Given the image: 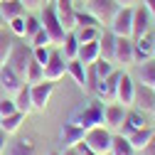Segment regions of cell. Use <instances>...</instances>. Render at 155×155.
Instances as JSON below:
<instances>
[{
	"instance_id": "obj_40",
	"label": "cell",
	"mask_w": 155,
	"mask_h": 155,
	"mask_svg": "<svg viewBox=\"0 0 155 155\" xmlns=\"http://www.w3.org/2000/svg\"><path fill=\"white\" fill-rule=\"evenodd\" d=\"M74 148H76V153H79V155H99V153H94V150H91V148H89L84 140H81V143H76Z\"/></svg>"
},
{
	"instance_id": "obj_26",
	"label": "cell",
	"mask_w": 155,
	"mask_h": 155,
	"mask_svg": "<svg viewBox=\"0 0 155 155\" xmlns=\"http://www.w3.org/2000/svg\"><path fill=\"white\" fill-rule=\"evenodd\" d=\"M15 40H12V32L10 30H0V69L8 64V57H10V49H12Z\"/></svg>"
},
{
	"instance_id": "obj_28",
	"label": "cell",
	"mask_w": 155,
	"mask_h": 155,
	"mask_svg": "<svg viewBox=\"0 0 155 155\" xmlns=\"http://www.w3.org/2000/svg\"><path fill=\"white\" fill-rule=\"evenodd\" d=\"M111 155H135V150H133V145L126 135L116 133L113 140H111Z\"/></svg>"
},
{
	"instance_id": "obj_34",
	"label": "cell",
	"mask_w": 155,
	"mask_h": 155,
	"mask_svg": "<svg viewBox=\"0 0 155 155\" xmlns=\"http://www.w3.org/2000/svg\"><path fill=\"white\" fill-rule=\"evenodd\" d=\"M113 69H116V64L108 62V59H96V62H94V71H96V79H99V81L106 79Z\"/></svg>"
},
{
	"instance_id": "obj_4",
	"label": "cell",
	"mask_w": 155,
	"mask_h": 155,
	"mask_svg": "<svg viewBox=\"0 0 155 155\" xmlns=\"http://www.w3.org/2000/svg\"><path fill=\"white\" fill-rule=\"evenodd\" d=\"M30 62H32V47H30V42L27 45L25 42H15L12 49H10V57H8V67L15 69L25 79V71H27Z\"/></svg>"
},
{
	"instance_id": "obj_32",
	"label": "cell",
	"mask_w": 155,
	"mask_h": 155,
	"mask_svg": "<svg viewBox=\"0 0 155 155\" xmlns=\"http://www.w3.org/2000/svg\"><path fill=\"white\" fill-rule=\"evenodd\" d=\"M74 35L79 40V45H86V42H94L101 37V27H76Z\"/></svg>"
},
{
	"instance_id": "obj_19",
	"label": "cell",
	"mask_w": 155,
	"mask_h": 155,
	"mask_svg": "<svg viewBox=\"0 0 155 155\" xmlns=\"http://www.w3.org/2000/svg\"><path fill=\"white\" fill-rule=\"evenodd\" d=\"M153 138H155V130H153L150 126L138 128V130H133V133L128 135V140H130V145H133V150H135V153L145 150V148H148V143H150Z\"/></svg>"
},
{
	"instance_id": "obj_25",
	"label": "cell",
	"mask_w": 155,
	"mask_h": 155,
	"mask_svg": "<svg viewBox=\"0 0 155 155\" xmlns=\"http://www.w3.org/2000/svg\"><path fill=\"white\" fill-rule=\"evenodd\" d=\"M99 47H101V59H108V62H113V49H116V35H113L111 30L101 32V37H99Z\"/></svg>"
},
{
	"instance_id": "obj_12",
	"label": "cell",
	"mask_w": 155,
	"mask_h": 155,
	"mask_svg": "<svg viewBox=\"0 0 155 155\" xmlns=\"http://www.w3.org/2000/svg\"><path fill=\"white\" fill-rule=\"evenodd\" d=\"M150 25H153V17H150V12H148V8L145 5H140V8H133V40H140L143 35H148L150 32Z\"/></svg>"
},
{
	"instance_id": "obj_8",
	"label": "cell",
	"mask_w": 155,
	"mask_h": 155,
	"mask_svg": "<svg viewBox=\"0 0 155 155\" xmlns=\"http://www.w3.org/2000/svg\"><path fill=\"white\" fill-rule=\"evenodd\" d=\"M30 94H32V108L35 111H45L47 104H49V99H52V94H54V81L42 79L40 84H32Z\"/></svg>"
},
{
	"instance_id": "obj_33",
	"label": "cell",
	"mask_w": 155,
	"mask_h": 155,
	"mask_svg": "<svg viewBox=\"0 0 155 155\" xmlns=\"http://www.w3.org/2000/svg\"><path fill=\"white\" fill-rule=\"evenodd\" d=\"M42 30V22H40V17H35V15H25V40H32V37Z\"/></svg>"
},
{
	"instance_id": "obj_46",
	"label": "cell",
	"mask_w": 155,
	"mask_h": 155,
	"mask_svg": "<svg viewBox=\"0 0 155 155\" xmlns=\"http://www.w3.org/2000/svg\"><path fill=\"white\" fill-rule=\"evenodd\" d=\"M5 25H8V22H5V17H3V15H0V30H3Z\"/></svg>"
},
{
	"instance_id": "obj_16",
	"label": "cell",
	"mask_w": 155,
	"mask_h": 155,
	"mask_svg": "<svg viewBox=\"0 0 155 155\" xmlns=\"http://www.w3.org/2000/svg\"><path fill=\"white\" fill-rule=\"evenodd\" d=\"M145 126H148V121H145V113L135 108V111H128V113H126V121L121 123L118 133L128 138V135H130L133 130H138V128H145Z\"/></svg>"
},
{
	"instance_id": "obj_13",
	"label": "cell",
	"mask_w": 155,
	"mask_h": 155,
	"mask_svg": "<svg viewBox=\"0 0 155 155\" xmlns=\"http://www.w3.org/2000/svg\"><path fill=\"white\" fill-rule=\"evenodd\" d=\"M126 113H128V108L121 106V104H116V101L104 106V123H106V128L108 130H118L121 123L126 121Z\"/></svg>"
},
{
	"instance_id": "obj_45",
	"label": "cell",
	"mask_w": 155,
	"mask_h": 155,
	"mask_svg": "<svg viewBox=\"0 0 155 155\" xmlns=\"http://www.w3.org/2000/svg\"><path fill=\"white\" fill-rule=\"evenodd\" d=\"M62 155H79V153H76V148H64Z\"/></svg>"
},
{
	"instance_id": "obj_37",
	"label": "cell",
	"mask_w": 155,
	"mask_h": 155,
	"mask_svg": "<svg viewBox=\"0 0 155 155\" xmlns=\"http://www.w3.org/2000/svg\"><path fill=\"white\" fill-rule=\"evenodd\" d=\"M8 25H10V32L15 37H22L25 40V17H15V20H10Z\"/></svg>"
},
{
	"instance_id": "obj_9",
	"label": "cell",
	"mask_w": 155,
	"mask_h": 155,
	"mask_svg": "<svg viewBox=\"0 0 155 155\" xmlns=\"http://www.w3.org/2000/svg\"><path fill=\"white\" fill-rule=\"evenodd\" d=\"M133 47H135V42L130 40V37H116L113 64H118V67H130V64H135V57H133Z\"/></svg>"
},
{
	"instance_id": "obj_39",
	"label": "cell",
	"mask_w": 155,
	"mask_h": 155,
	"mask_svg": "<svg viewBox=\"0 0 155 155\" xmlns=\"http://www.w3.org/2000/svg\"><path fill=\"white\" fill-rule=\"evenodd\" d=\"M49 47H32V57H35V62H40L42 67L47 64V59H49Z\"/></svg>"
},
{
	"instance_id": "obj_47",
	"label": "cell",
	"mask_w": 155,
	"mask_h": 155,
	"mask_svg": "<svg viewBox=\"0 0 155 155\" xmlns=\"http://www.w3.org/2000/svg\"><path fill=\"white\" fill-rule=\"evenodd\" d=\"M153 59H155V37H153Z\"/></svg>"
},
{
	"instance_id": "obj_41",
	"label": "cell",
	"mask_w": 155,
	"mask_h": 155,
	"mask_svg": "<svg viewBox=\"0 0 155 155\" xmlns=\"http://www.w3.org/2000/svg\"><path fill=\"white\" fill-rule=\"evenodd\" d=\"M8 138H10V135H8L5 130H0V155H3L5 148H8Z\"/></svg>"
},
{
	"instance_id": "obj_1",
	"label": "cell",
	"mask_w": 155,
	"mask_h": 155,
	"mask_svg": "<svg viewBox=\"0 0 155 155\" xmlns=\"http://www.w3.org/2000/svg\"><path fill=\"white\" fill-rule=\"evenodd\" d=\"M69 123L79 126V128H84V130H89V128H94V126H104V101H99V99L94 96L91 101L79 104V106L71 111Z\"/></svg>"
},
{
	"instance_id": "obj_21",
	"label": "cell",
	"mask_w": 155,
	"mask_h": 155,
	"mask_svg": "<svg viewBox=\"0 0 155 155\" xmlns=\"http://www.w3.org/2000/svg\"><path fill=\"white\" fill-rule=\"evenodd\" d=\"M25 5L22 0H0V15L5 17V22L15 20V17H25Z\"/></svg>"
},
{
	"instance_id": "obj_24",
	"label": "cell",
	"mask_w": 155,
	"mask_h": 155,
	"mask_svg": "<svg viewBox=\"0 0 155 155\" xmlns=\"http://www.w3.org/2000/svg\"><path fill=\"white\" fill-rule=\"evenodd\" d=\"M35 153H37L35 143L25 138V140H8V148L3 155H35Z\"/></svg>"
},
{
	"instance_id": "obj_27",
	"label": "cell",
	"mask_w": 155,
	"mask_h": 155,
	"mask_svg": "<svg viewBox=\"0 0 155 155\" xmlns=\"http://www.w3.org/2000/svg\"><path fill=\"white\" fill-rule=\"evenodd\" d=\"M138 81L143 86H155V59L138 64Z\"/></svg>"
},
{
	"instance_id": "obj_30",
	"label": "cell",
	"mask_w": 155,
	"mask_h": 155,
	"mask_svg": "<svg viewBox=\"0 0 155 155\" xmlns=\"http://www.w3.org/2000/svg\"><path fill=\"white\" fill-rule=\"evenodd\" d=\"M62 54H64V59L69 62V59H76V54H79V40H76V35H74V30L71 32H67V37H64V42H62Z\"/></svg>"
},
{
	"instance_id": "obj_7",
	"label": "cell",
	"mask_w": 155,
	"mask_h": 155,
	"mask_svg": "<svg viewBox=\"0 0 155 155\" xmlns=\"http://www.w3.org/2000/svg\"><path fill=\"white\" fill-rule=\"evenodd\" d=\"M64 74H67V59H64L62 49L57 47V49L49 52V59L45 64V79L47 81H59Z\"/></svg>"
},
{
	"instance_id": "obj_17",
	"label": "cell",
	"mask_w": 155,
	"mask_h": 155,
	"mask_svg": "<svg viewBox=\"0 0 155 155\" xmlns=\"http://www.w3.org/2000/svg\"><path fill=\"white\" fill-rule=\"evenodd\" d=\"M135 47H133V57H135V64H143L148 59H153V35H143L140 40H133Z\"/></svg>"
},
{
	"instance_id": "obj_31",
	"label": "cell",
	"mask_w": 155,
	"mask_h": 155,
	"mask_svg": "<svg viewBox=\"0 0 155 155\" xmlns=\"http://www.w3.org/2000/svg\"><path fill=\"white\" fill-rule=\"evenodd\" d=\"M45 79V67L40 64V62H35V57H32V62H30V67H27V71H25V84H40Z\"/></svg>"
},
{
	"instance_id": "obj_10",
	"label": "cell",
	"mask_w": 155,
	"mask_h": 155,
	"mask_svg": "<svg viewBox=\"0 0 155 155\" xmlns=\"http://www.w3.org/2000/svg\"><path fill=\"white\" fill-rule=\"evenodd\" d=\"M22 84H25V79H22L15 69H10L8 64L0 69V89H3L5 96H15L17 91L22 89Z\"/></svg>"
},
{
	"instance_id": "obj_36",
	"label": "cell",
	"mask_w": 155,
	"mask_h": 155,
	"mask_svg": "<svg viewBox=\"0 0 155 155\" xmlns=\"http://www.w3.org/2000/svg\"><path fill=\"white\" fill-rule=\"evenodd\" d=\"M17 108H15V99L12 96H3L0 99V118H5V116H10V113H15Z\"/></svg>"
},
{
	"instance_id": "obj_48",
	"label": "cell",
	"mask_w": 155,
	"mask_h": 155,
	"mask_svg": "<svg viewBox=\"0 0 155 155\" xmlns=\"http://www.w3.org/2000/svg\"><path fill=\"white\" fill-rule=\"evenodd\" d=\"M49 3H52V0H42V5H49Z\"/></svg>"
},
{
	"instance_id": "obj_43",
	"label": "cell",
	"mask_w": 155,
	"mask_h": 155,
	"mask_svg": "<svg viewBox=\"0 0 155 155\" xmlns=\"http://www.w3.org/2000/svg\"><path fill=\"white\" fill-rule=\"evenodd\" d=\"M22 5L30 10V8H42V0H22Z\"/></svg>"
},
{
	"instance_id": "obj_11",
	"label": "cell",
	"mask_w": 155,
	"mask_h": 155,
	"mask_svg": "<svg viewBox=\"0 0 155 155\" xmlns=\"http://www.w3.org/2000/svg\"><path fill=\"white\" fill-rule=\"evenodd\" d=\"M54 10H57V17H59V22L67 32L76 30V10L71 5V0H54Z\"/></svg>"
},
{
	"instance_id": "obj_44",
	"label": "cell",
	"mask_w": 155,
	"mask_h": 155,
	"mask_svg": "<svg viewBox=\"0 0 155 155\" xmlns=\"http://www.w3.org/2000/svg\"><path fill=\"white\" fill-rule=\"evenodd\" d=\"M121 8H133V5H138V0H116Z\"/></svg>"
},
{
	"instance_id": "obj_51",
	"label": "cell",
	"mask_w": 155,
	"mask_h": 155,
	"mask_svg": "<svg viewBox=\"0 0 155 155\" xmlns=\"http://www.w3.org/2000/svg\"><path fill=\"white\" fill-rule=\"evenodd\" d=\"M153 89H155V86H153Z\"/></svg>"
},
{
	"instance_id": "obj_2",
	"label": "cell",
	"mask_w": 155,
	"mask_h": 155,
	"mask_svg": "<svg viewBox=\"0 0 155 155\" xmlns=\"http://www.w3.org/2000/svg\"><path fill=\"white\" fill-rule=\"evenodd\" d=\"M40 22H42V30L49 35V42H52L54 47H62L64 37H67V30L62 27L59 17H57V10H54V5H42Z\"/></svg>"
},
{
	"instance_id": "obj_6",
	"label": "cell",
	"mask_w": 155,
	"mask_h": 155,
	"mask_svg": "<svg viewBox=\"0 0 155 155\" xmlns=\"http://www.w3.org/2000/svg\"><path fill=\"white\" fill-rule=\"evenodd\" d=\"M108 30L116 37H130L133 35V8H118V12L113 15ZM130 40H133V37H130Z\"/></svg>"
},
{
	"instance_id": "obj_35",
	"label": "cell",
	"mask_w": 155,
	"mask_h": 155,
	"mask_svg": "<svg viewBox=\"0 0 155 155\" xmlns=\"http://www.w3.org/2000/svg\"><path fill=\"white\" fill-rule=\"evenodd\" d=\"M76 27H101V25L91 12H79L76 10Z\"/></svg>"
},
{
	"instance_id": "obj_14",
	"label": "cell",
	"mask_w": 155,
	"mask_h": 155,
	"mask_svg": "<svg viewBox=\"0 0 155 155\" xmlns=\"http://www.w3.org/2000/svg\"><path fill=\"white\" fill-rule=\"evenodd\" d=\"M133 106L138 111H143V113L153 111L155 108V89L138 84V86H135V96H133Z\"/></svg>"
},
{
	"instance_id": "obj_18",
	"label": "cell",
	"mask_w": 155,
	"mask_h": 155,
	"mask_svg": "<svg viewBox=\"0 0 155 155\" xmlns=\"http://www.w3.org/2000/svg\"><path fill=\"white\" fill-rule=\"evenodd\" d=\"M84 128H79V126H74V123H64L62 126V130H59V140L64 143V148H74L76 143H81L84 140Z\"/></svg>"
},
{
	"instance_id": "obj_29",
	"label": "cell",
	"mask_w": 155,
	"mask_h": 155,
	"mask_svg": "<svg viewBox=\"0 0 155 155\" xmlns=\"http://www.w3.org/2000/svg\"><path fill=\"white\" fill-rule=\"evenodd\" d=\"M22 121H25V116H22L20 111H15V113L5 116V118H0V130H5L8 135H12V133H17V130H20Z\"/></svg>"
},
{
	"instance_id": "obj_42",
	"label": "cell",
	"mask_w": 155,
	"mask_h": 155,
	"mask_svg": "<svg viewBox=\"0 0 155 155\" xmlns=\"http://www.w3.org/2000/svg\"><path fill=\"white\" fill-rule=\"evenodd\" d=\"M143 5L148 8V12H150V17H153V22H155V0H143Z\"/></svg>"
},
{
	"instance_id": "obj_49",
	"label": "cell",
	"mask_w": 155,
	"mask_h": 155,
	"mask_svg": "<svg viewBox=\"0 0 155 155\" xmlns=\"http://www.w3.org/2000/svg\"><path fill=\"white\" fill-rule=\"evenodd\" d=\"M49 155H62V153H49Z\"/></svg>"
},
{
	"instance_id": "obj_15",
	"label": "cell",
	"mask_w": 155,
	"mask_h": 155,
	"mask_svg": "<svg viewBox=\"0 0 155 155\" xmlns=\"http://www.w3.org/2000/svg\"><path fill=\"white\" fill-rule=\"evenodd\" d=\"M133 96H135V84L133 79L123 71L121 74V81H118V89H116V104H121V106H133Z\"/></svg>"
},
{
	"instance_id": "obj_20",
	"label": "cell",
	"mask_w": 155,
	"mask_h": 155,
	"mask_svg": "<svg viewBox=\"0 0 155 155\" xmlns=\"http://www.w3.org/2000/svg\"><path fill=\"white\" fill-rule=\"evenodd\" d=\"M76 59L81 64H94L96 59H101V47H99V40L94 42H86V45H79V54H76Z\"/></svg>"
},
{
	"instance_id": "obj_3",
	"label": "cell",
	"mask_w": 155,
	"mask_h": 155,
	"mask_svg": "<svg viewBox=\"0 0 155 155\" xmlns=\"http://www.w3.org/2000/svg\"><path fill=\"white\" fill-rule=\"evenodd\" d=\"M111 140H113V133L106 128V126H94L84 133V143L99 155H106L111 153Z\"/></svg>"
},
{
	"instance_id": "obj_22",
	"label": "cell",
	"mask_w": 155,
	"mask_h": 155,
	"mask_svg": "<svg viewBox=\"0 0 155 155\" xmlns=\"http://www.w3.org/2000/svg\"><path fill=\"white\" fill-rule=\"evenodd\" d=\"M67 74L74 79V84L86 91V64H81L79 59H69L67 62Z\"/></svg>"
},
{
	"instance_id": "obj_38",
	"label": "cell",
	"mask_w": 155,
	"mask_h": 155,
	"mask_svg": "<svg viewBox=\"0 0 155 155\" xmlns=\"http://www.w3.org/2000/svg\"><path fill=\"white\" fill-rule=\"evenodd\" d=\"M27 42H30V47H49V45H52V42H49V35H47L45 30H40V32H37L32 40H27Z\"/></svg>"
},
{
	"instance_id": "obj_23",
	"label": "cell",
	"mask_w": 155,
	"mask_h": 155,
	"mask_svg": "<svg viewBox=\"0 0 155 155\" xmlns=\"http://www.w3.org/2000/svg\"><path fill=\"white\" fill-rule=\"evenodd\" d=\"M12 99H15V108L20 111L22 116H30V113L35 111V108H32V94H30V84H22V89L17 91V94L12 96Z\"/></svg>"
},
{
	"instance_id": "obj_5",
	"label": "cell",
	"mask_w": 155,
	"mask_h": 155,
	"mask_svg": "<svg viewBox=\"0 0 155 155\" xmlns=\"http://www.w3.org/2000/svg\"><path fill=\"white\" fill-rule=\"evenodd\" d=\"M118 3L116 0H86V12H91L96 20H99V25H111L113 15L118 12Z\"/></svg>"
},
{
	"instance_id": "obj_50",
	"label": "cell",
	"mask_w": 155,
	"mask_h": 155,
	"mask_svg": "<svg viewBox=\"0 0 155 155\" xmlns=\"http://www.w3.org/2000/svg\"><path fill=\"white\" fill-rule=\"evenodd\" d=\"M153 116H155V108H153Z\"/></svg>"
}]
</instances>
